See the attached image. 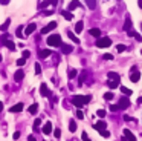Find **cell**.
I'll list each match as a JSON object with an SVG mask.
<instances>
[{
  "label": "cell",
  "mask_w": 142,
  "mask_h": 141,
  "mask_svg": "<svg viewBox=\"0 0 142 141\" xmlns=\"http://www.w3.org/2000/svg\"><path fill=\"white\" fill-rule=\"evenodd\" d=\"M90 100H92V97L90 95H73L72 98H70V101H72V104L77 106V107H81V106H86L90 103Z\"/></svg>",
  "instance_id": "6da1fadb"
},
{
  "label": "cell",
  "mask_w": 142,
  "mask_h": 141,
  "mask_svg": "<svg viewBox=\"0 0 142 141\" xmlns=\"http://www.w3.org/2000/svg\"><path fill=\"white\" fill-rule=\"evenodd\" d=\"M46 43L49 46H54V48H60L61 45H63V41H61V35L60 34H52L47 37Z\"/></svg>",
  "instance_id": "7a4b0ae2"
},
{
  "label": "cell",
  "mask_w": 142,
  "mask_h": 141,
  "mask_svg": "<svg viewBox=\"0 0 142 141\" xmlns=\"http://www.w3.org/2000/svg\"><path fill=\"white\" fill-rule=\"evenodd\" d=\"M83 81H86V84H92V83H93L92 72H90L89 69H83L81 70V75H79V86L83 84Z\"/></svg>",
  "instance_id": "3957f363"
},
{
  "label": "cell",
  "mask_w": 142,
  "mask_h": 141,
  "mask_svg": "<svg viewBox=\"0 0 142 141\" xmlns=\"http://www.w3.org/2000/svg\"><path fill=\"white\" fill-rule=\"evenodd\" d=\"M95 45L98 48H109V46H111V40L109 37H99V38H96Z\"/></svg>",
  "instance_id": "277c9868"
},
{
  "label": "cell",
  "mask_w": 142,
  "mask_h": 141,
  "mask_svg": "<svg viewBox=\"0 0 142 141\" xmlns=\"http://www.w3.org/2000/svg\"><path fill=\"white\" fill-rule=\"evenodd\" d=\"M118 104H119V107H121V110H124V109H127L128 106H131V103H130V100L127 98L125 95H124V97H121V98H119Z\"/></svg>",
  "instance_id": "5b68a950"
},
{
  "label": "cell",
  "mask_w": 142,
  "mask_h": 141,
  "mask_svg": "<svg viewBox=\"0 0 142 141\" xmlns=\"http://www.w3.org/2000/svg\"><path fill=\"white\" fill-rule=\"evenodd\" d=\"M40 94H41V97H46V98H50V97H52V92L47 89V86L44 83L40 84Z\"/></svg>",
  "instance_id": "8992f818"
},
{
  "label": "cell",
  "mask_w": 142,
  "mask_h": 141,
  "mask_svg": "<svg viewBox=\"0 0 142 141\" xmlns=\"http://www.w3.org/2000/svg\"><path fill=\"white\" fill-rule=\"evenodd\" d=\"M57 28V22H50L47 26H44L43 29H41V34H47V32H50V31H54Z\"/></svg>",
  "instance_id": "52a82bcc"
},
{
  "label": "cell",
  "mask_w": 142,
  "mask_h": 141,
  "mask_svg": "<svg viewBox=\"0 0 142 141\" xmlns=\"http://www.w3.org/2000/svg\"><path fill=\"white\" fill-rule=\"evenodd\" d=\"M93 129H96V130H106L107 129V124H106V121H102V120H99V121H96V123L93 124Z\"/></svg>",
  "instance_id": "ba28073f"
},
{
  "label": "cell",
  "mask_w": 142,
  "mask_h": 141,
  "mask_svg": "<svg viewBox=\"0 0 142 141\" xmlns=\"http://www.w3.org/2000/svg\"><path fill=\"white\" fill-rule=\"evenodd\" d=\"M23 78H25V70H23V69H18L16 74H14V80H16L17 83H20Z\"/></svg>",
  "instance_id": "9c48e42d"
},
{
  "label": "cell",
  "mask_w": 142,
  "mask_h": 141,
  "mask_svg": "<svg viewBox=\"0 0 142 141\" xmlns=\"http://www.w3.org/2000/svg\"><path fill=\"white\" fill-rule=\"evenodd\" d=\"M60 49H61L63 54H70L72 51H73V46H72V45H66V43H63V45L60 46Z\"/></svg>",
  "instance_id": "30bf717a"
},
{
  "label": "cell",
  "mask_w": 142,
  "mask_h": 141,
  "mask_svg": "<svg viewBox=\"0 0 142 141\" xmlns=\"http://www.w3.org/2000/svg\"><path fill=\"white\" fill-rule=\"evenodd\" d=\"M41 132H43L44 135L52 133V123H50V121H46V124H44V126H43V129H41Z\"/></svg>",
  "instance_id": "8fae6325"
},
{
  "label": "cell",
  "mask_w": 142,
  "mask_h": 141,
  "mask_svg": "<svg viewBox=\"0 0 142 141\" xmlns=\"http://www.w3.org/2000/svg\"><path fill=\"white\" fill-rule=\"evenodd\" d=\"M139 78H141V72H139V70H136V72H131V74H130V81L138 83V81H139Z\"/></svg>",
  "instance_id": "7c38bea8"
},
{
  "label": "cell",
  "mask_w": 142,
  "mask_h": 141,
  "mask_svg": "<svg viewBox=\"0 0 142 141\" xmlns=\"http://www.w3.org/2000/svg\"><path fill=\"white\" fill-rule=\"evenodd\" d=\"M35 28H37V25L35 23H29L28 26H26V29H25V35H31L34 31H35Z\"/></svg>",
  "instance_id": "4fadbf2b"
},
{
  "label": "cell",
  "mask_w": 142,
  "mask_h": 141,
  "mask_svg": "<svg viewBox=\"0 0 142 141\" xmlns=\"http://www.w3.org/2000/svg\"><path fill=\"white\" fill-rule=\"evenodd\" d=\"M9 25H11V18H6V20L0 25V31H2V32H6L8 28H9Z\"/></svg>",
  "instance_id": "5bb4252c"
},
{
  "label": "cell",
  "mask_w": 142,
  "mask_h": 141,
  "mask_svg": "<svg viewBox=\"0 0 142 141\" xmlns=\"http://www.w3.org/2000/svg\"><path fill=\"white\" fill-rule=\"evenodd\" d=\"M131 18H130V14H127L125 16V23H124V31H130L131 29Z\"/></svg>",
  "instance_id": "9a60e30c"
},
{
  "label": "cell",
  "mask_w": 142,
  "mask_h": 141,
  "mask_svg": "<svg viewBox=\"0 0 142 141\" xmlns=\"http://www.w3.org/2000/svg\"><path fill=\"white\" fill-rule=\"evenodd\" d=\"M78 6H81V3H79L78 0H72V2L69 3V6H67V11H73V9H77Z\"/></svg>",
  "instance_id": "2e32d148"
},
{
  "label": "cell",
  "mask_w": 142,
  "mask_h": 141,
  "mask_svg": "<svg viewBox=\"0 0 142 141\" xmlns=\"http://www.w3.org/2000/svg\"><path fill=\"white\" fill-rule=\"evenodd\" d=\"M124 137H127V140L128 141H136V137L131 133L130 129H124Z\"/></svg>",
  "instance_id": "e0dca14e"
},
{
  "label": "cell",
  "mask_w": 142,
  "mask_h": 141,
  "mask_svg": "<svg viewBox=\"0 0 142 141\" xmlns=\"http://www.w3.org/2000/svg\"><path fill=\"white\" fill-rule=\"evenodd\" d=\"M23 110V103H17L16 106H12L11 109H9V112H12V114H17V112H21Z\"/></svg>",
  "instance_id": "ac0fdd59"
},
{
  "label": "cell",
  "mask_w": 142,
  "mask_h": 141,
  "mask_svg": "<svg viewBox=\"0 0 142 141\" xmlns=\"http://www.w3.org/2000/svg\"><path fill=\"white\" fill-rule=\"evenodd\" d=\"M107 77H109V80H121V77H119V74L118 72H113V70H110V72H107Z\"/></svg>",
  "instance_id": "d6986e66"
},
{
  "label": "cell",
  "mask_w": 142,
  "mask_h": 141,
  "mask_svg": "<svg viewBox=\"0 0 142 141\" xmlns=\"http://www.w3.org/2000/svg\"><path fill=\"white\" fill-rule=\"evenodd\" d=\"M50 54L52 52H50L49 49H40V51H38V57H40V58H47Z\"/></svg>",
  "instance_id": "ffe728a7"
},
{
  "label": "cell",
  "mask_w": 142,
  "mask_h": 141,
  "mask_svg": "<svg viewBox=\"0 0 142 141\" xmlns=\"http://www.w3.org/2000/svg\"><path fill=\"white\" fill-rule=\"evenodd\" d=\"M69 132H77V121L72 118V120H69Z\"/></svg>",
  "instance_id": "44dd1931"
},
{
  "label": "cell",
  "mask_w": 142,
  "mask_h": 141,
  "mask_svg": "<svg viewBox=\"0 0 142 141\" xmlns=\"http://www.w3.org/2000/svg\"><path fill=\"white\" fill-rule=\"evenodd\" d=\"M8 40H9V34L8 32H3V34L0 35V46H3Z\"/></svg>",
  "instance_id": "7402d4cb"
},
{
  "label": "cell",
  "mask_w": 142,
  "mask_h": 141,
  "mask_svg": "<svg viewBox=\"0 0 142 141\" xmlns=\"http://www.w3.org/2000/svg\"><path fill=\"white\" fill-rule=\"evenodd\" d=\"M89 32H90V35H93L95 38H99L101 37V29H98V28H92Z\"/></svg>",
  "instance_id": "603a6c76"
},
{
  "label": "cell",
  "mask_w": 142,
  "mask_h": 141,
  "mask_svg": "<svg viewBox=\"0 0 142 141\" xmlns=\"http://www.w3.org/2000/svg\"><path fill=\"white\" fill-rule=\"evenodd\" d=\"M67 37L73 41V43H79V40H78V37L75 35V32H72V31H67Z\"/></svg>",
  "instance_id": "cb8c5ba5"
},
{
  "label": "cell",
  "mask_w": 142,
  "mask_h": 141,
  "mask_svg": "<svg viewBox=\"0 0 142 141\" xmlns=\"http://www.w3.org/2000/svg\"><path fill=\"white\" fill-rule=\"evenodd\" d=\"M107 86L110 89H115V88L119 86V81H118V80H109V81H107Z\"/></svg>",
  "instance_id": "d4e9b609"
},
{
  "label": "cell",
  "mask_w": 142,
  "mask_h": 141,
  "mask_svg": "<svg viewBox=\"0 0 142 141\" xmlns=\"http://www.w3.org/2000/svg\"><path fill=\"white\" fill-rule=\"evenodd\" d=\"M40 124H41V118H35V121H34V132H40Z\"/></svg>",
  "instance_id": "484cf974"
},
{
  "label": "cell",
  "mask_w": 142,
  "mask_h": 141,
  "mask_svg": "<svg viewBox=\"0 0 142 141\" xmlns=\"http://www.w3.org/2000/svg\"><path fill=\"white\" fill-rule=\"evenodd\" d=\"M28 110H29V114L35 115V114L38 112V104H37V103H34L32 106H29V109H28Z\"/></svg>",
  "instance_id": "4316f807"
},
{
  "label": "cell",
  "mask_w": 142,
  "mask_h": 141,
  "mask_svg": "<svg viewBox=\"0 0 142 141\" xmlns=\"http://www.w3.org/2000/svg\"><path fill=\"white\" fill-rule=\"evenodd\" d=\"M61 16H63L66 20H69V22L73 18V16H72V12H70V11H61Z\"/></svg>",
  "instance_id": "83f0119b"
},
{
  "label": "cell",
  "mask_w": 142,
  "mask_h": 141,
  "mask_svg": "<svg viewBox=\"0 0 142 141\" xmlns=\"http://www.w3.org/2000/svg\"><path fill=\"white\" fill-rule=\"evenodd\" d=\"M86 5L89 9H95L96 8V0H86Z\"/></svg>",
  "instance_id": "f1b7e54d"
},
{
  "label": "cell",
  "mask_w": 142,
  "mask_h": 141,
  "mask_svg": "<svg viewBox=\"0 0 142 141\" xmlns=\"http://www.w3.org/2000/svg\"><path fill=\"white\" fill-rule=\"evenodd\" d=\"M83 29H84V23H83V22H78V23L75 25V32H77V34H79Z\"/></svg>",
  "instance_id": "f546056e"
},
{
  "label": "cell",
  "mask_w": 142,
  "mask_h": 141,
  "mask_svg": "<svg viewBox=\"0 0 142 141\" xmlns=\"http://www.w3.org/2000/svg\"><path fill=\"white\" fill-rule=\"evenodd\" d=\"M121 92H122L125 97H130V95L133 94V90H131V89H127L125 86H121Z\"/></svg>",
  "instance_id": "4dcf8cb0"
},
{
  "label": "cell",
  "mask_w": 142,
  "mask_h": 141,
  "mask_svg": "<svg viewBox=\"0 0 142 141\" xmlns=\"http://www.w3.org/2000/svg\"><path fill=\"white\" fill-rule=\"evenodd\" d=\"M16 35L18 37V38H23V37H25V32H23V26H18V28H17Z\"/></svg>",
  "instance_id": "1f68e13d"
},
{
  "label": "cell",
  "mask_w": 142,
  "mask_h": 141,
  "mask_svg": "<svg viewBox=\"0 0 142 141\" xmlns=\"http://www.w3.org/2000/svg\"><path fill=\"white\" fill-rule=\"evenodd\" d=\"M113 98H115V94H113V92H110V90L104 94V100H107V101H110V100H113Z\"/></svg>",
  "instance_id": "d6a6232c"
},
{
  "label": "cell",
  "mask_w": 142,
  "mask_h": 141,
  "mask_svg": "<svg viewBox=\"0 0 142 141\" xmlns=\"http://www.w3.org/2000/svg\"><path fill=\"white\" fill-rule=\"evenodd\" d=\"M5 46H6V48H8L9 51H16V45H14V43H12L11 40H8V41L5 43Z\"/></svg>",
  "instance_id": "836d02e7"
},
{
  "label": "cell",
  "mask_w": 142,
  "mask_h": 141,
  "mask_svg": "<svg viewBox=\"0 0 142 141\" xmlns=\"http://www.w3.org/2000/svg\"><path fill=\"white\" fill-rule=\"evenodd\" d=\"M67 75H69V78H75V77L78 75V70L77 69H70L69 72H67Z\"/></svg>",
  "instance_id": "e575fe53"
},
{
  "label": "cell",
  "mask_w": 142,
  "mask_h": 141,
  "mask_svg": "<svg viewBox=\"0 0 142 141\" xmlns=\"http://www.w3.org/2000/svg\"><path fill=\"white\" fill-rule=\"evenodd\" d=\"M50 3H49V0H44V2H41V3H38V9H44V8H47Z\"/></svg>",
  "instance_id": "d590c367"
},
{
  "label": "cell",
  "mask_w": 142,
  "mask_h": 141,
  "mask_svg": "<svg viewBox=\"0 0 142 141\" xmlns=\"http://www.w3.org/2000/svg\"><path fill=\"white\" fill-rule=\"evenodd\" d=\"M25 63H26V58H25V57H21V58H18V60H17V66H18V68H20V66H23Z\"/></svg>",
  "instance_id": "8d00e7d4"
},
{
  "label": "cell",
  "mask_w": 142,
  "mask_h": 141,
  "mask_svg": "<svg viewBox=\"0 0 142 141\" xmlns=\"http://www.w3.org/2000/svg\"><path fill=\"white\" fill-rule=\"evenodd\" d=\"M110 110L111 112H118V110H121V107H119V104H110Z\"/></svg>",
  "instance_id": "74e56055"
},
{
  "label": "cell",
  "mask_w": 142,
  "mask_h": 141,
  "mask_svg": "<svg viewBox=\"0 0 142 141\" xmlns=\"http://www.w3.org/2000/svg\"><path fill=\"white\" fill-rule=\"evenodd\" d=\"M125 49H127L125 45H118V46H116V51H118V52H124Z\"/></svg>",
  "instance_id": "f35d334b"
},
{
  "label": "cell",
  "mask_w": 142,
  "mask_h": 141,
  "mask_svg": "<svg viewBox=\"0 0 142 141\" xmlns=\"http://www.w3.org/2000/svg\"><path fill=\"white\" fill-rule=\"evenodd\" d=\"M96 115H98V117H101V118H102V117H106V110H104V109H99V110H98V112H96Z\"/></svg>",
  "instance_id": "ab89813d"
},
{
  "label": "cell",
  "mask_w": 142,
  "mask_h": 141,
  "mask_svg": "<svg viewBox=\"0 0 142 141\" xmlns=\"http://www.w3.org/2000/svg\"><path fill=\"white\" fill-rule=\"evenodd\" d=\"M99 133H101V135H102V137H106V138H109V137H110V132H109V130H107V129H106V130H101V132H99Z\"/></svg>",
  "instance_id": "60d3db41"
},
{
  "label": "cell",
  "mask_w": 142,
  "mask_h": 141,
  "mask_svg": "<svg viewBox=\"0 0 142 141\" xmlns=\"http://www.w3.org/2000/svg\"><path fill=\"white\" fill-rule=\"evenodd\" d=\"M40 72H41V66H40V63H35V74L38 75Z\"/></svg>",
  "instance_id": "b9f144b4"
},
{
  "label": "cell",
  "mask_w": 142,
  "mask_h": 141,
  "mask_svg": "<svg viewBox=\"0 0 142 141\" xmlns=\"http://www.w3.org/2000/svg\"><path fill=\"white\" fill-rule=\"evenodd\" d=\"M54 135H55V138H60V137H61V130H60V129H55V130H54Z\"/></svg>",
  "instance_id": "7bdbcfd3"
},
{
  "label": "cell",
  "mask_w": 142,
  "mask_h": 141,
  "mask_svg": "<svg viewBox=\"0 0 142 141\" xmlns=\"http://www.w3.org/2000/svg\"><path fill=\"white\" fill-rule=\"evenodd\" d=\"M81 138H83V141H92L89 137H87V133H86V132H83V133H81Z\"/></svg>",
  "instance_id": "ee69618b"
},
{
  "label": "cell",
  "mask_w": 142,
  "mask_h": 141,
  "mask_svg": "<svg viewBox=\"0 0 142 141\" xmlns=\"http://www.w3.org/2000/svg\"><path fill=\"white\" fill-rule=\"evenodd\" d=\"M21 55H23V57H25V58H28V57H31V51H26V49H25V51H23V54H21Z\"/></svg>",
  "instance_id": "f6af8a7d"
},
{
  "label": "cell",
  "mask_w": 142,
  "mask_h": 141,
  "mask_svg": "<svg viewBox=\"0 0 142 141\" xmlns=\"http://www.w3.org/2000/svg\"><path fill=\"white\" fill-rule=\"evenodd\" d=\"M134 34H136V31H133V29L127 31V35H128V37H134Z\"/></svg>",
  "instance_id": "bcb514c9"
},
{
  "label": "cell",
  "mask_w": 142,
  "mask_h": 141,
  "mask_svg": "<svg viewBox=\"0 0 142 141\" xmlns=\"http://www.w3.org/2000/svg\"><path fill=\"white\" fill-rule=\"evenodd\" d=\"M77 118H81V120L84 118V114H83L81 110H77Z\"/></svg>",
  "instance_id": "7dc6e473"
},
{
  "label": "cell",
  "mask_w": 142,
  "mask_h": 141,
  "mask_svg": "<svg viewBox=\"0 0 142 141\" xmlns=\"http://www.w3.org/2000/svg\"><path fill=\"white\" fill-rule=\"evenodd\" d=\"M12 138H14V140H18V138H20V132H18V130L12 133Z\"/></svg>",
  "instance_id": "c3c4849f"
},
{
  "label": "cell",
  "mask_w": 142,
  "mask_h": 141,
  "mask_svg": "<svg viewBox=\"0 0 142 141\" xmlns=\"http://www.w3.org/2000/svg\"><path fill=\"white\" fill-rule=\"evenodd\" d=\"M104 60H113V55L111 54H106L104 55Z\"/></svg>",
  "instance_id": "681fc988"
},
{
  "label": "cell",
  "mask_w": 142,
  "mask_h": 141,
  "mask_svg": "<svg viewBox=\"0 0 142 141\" xmlns=\"http://www.w3.org/2000/svg\"><path fill=\"white\" fill-rule=\"evenodd\" d=\"M134 38H136L138 41H142V35H141V34H138V32L134 34Z\"/></svg>",
  "instance_id": "f907efd6"
},
{
  "label": "cell",
  "mask_w": 142,
  "mask_h": 141,
  "mask_svg": "<svg viewBox=\"0 0 142 141\" xmlns=\"http://www.w3.org/2000/svg\"><path fill=\"white\" fill-rule=\"evenodd\" d=\"M50 101L52 103H58V97H50Z\"/></svg>",
  "instance_id": "816d5d0a"
},
{
  "label": "cell",
  "mask_w": 142,
  "mask_h": 141,
  "mask_svg": "<svg viewBox=\"0 0 142 141\" xmlns=\"http://www.w3.org/2000/svg\"><path fill=\"white\" fill-rule=\"evenodd\" d=\"M28 141H37V138H35L34 135H29V137H28Z\"/></svg>",
  "instance_id": "f5cc1de1"
},
{
  "label": "cell",
  "mask_w": 142,
  "mask_h": 141,
  "mask_svg": "<svg viewBox=\"0 0 142 141\" xmlns=\"http://www.w3.org/2000/svg\"><path fill=\"white\" fill-rule=\"evenodd\" d=\"M136 70H139V69H138V66H131V69H130V74H131V72H136Z\"/></svg>",
  "instance_id": "db71d44e"
},
{
  "label": "cell",
  "mask_w": 142,
  "mask_h": 141,
  "mask_svg": "<svg viewBox=\"0 0 142 141\" xmlns=\"http://www.w3.org/2000/svg\"><path fill=\"white\" fill-rule=\"evenodd\" d=\"M43 14H44V16H52V14H54V11H44Z\"/></svg>",
  "instance_id": "11a10c76"
},
{
  "label": "cell",
  "mask_w": 142,
  "mask_h": 141,
  "mask_svg": "<svg viewBox=\"0 0 142 141\" xmlns=\"http://www.w3.org/2000/svg\"><path fill=\"white\" fill-rule=\"evenodd\" d=\"M130 120H131V117H128V115H124V121H127V123H128Z\"/></svg>",
  "instance_id": "9f6ffc18"
},
{
  "label": "cell",
  "mask_w": 142,
  "mask_h": 141,
  "mask_svg": "<svg viewBox=\"0 0 142 141\" xmlns=\"http://www.w3.org/2000/svg\"><path fill=\"white\" fill-rule=\"evenodd\" d=\"M57 2H58V0H49V3H50L52 6H55V5H57Z\"/></svg>",
  "instance_id": "6f0895ef"
},
{
  "label": "cell",
  "mask_w": 142,
  "mask_h": 141,
  "mask_svg": "<svg viewBox=\"0 0 142 141\" xmlns=\"http://www.w3.org/2000/svg\"><path fill=\"white\" fill-rule=\"evenodd\" d=\"M9 2H11V0H0V3H2V5H8Z\"/></svg>",
  "instance_id": "680465c9"
},
{
  "label": "cell",
  "mask_w": 142,
  "mask_h": 141,
  "mask_svg": "<svg viewBox=\"0 0 142 141\" xmlns=\"http://www.w3.org/2000/svg\"><path fill=\"white\" fill-rule=\"evenodd\" d=\"M138 6L142 9V0H138Z\"/></svg>",
  "instance_id": "91938a15"
},
{
  "label": "cell",
  "mask_w": 142,
  "mask_h": 141,
  "mask_svg": "<svg viewBox=\"0 0 142 141\" xmlns=\"http://www.w3.org/2000/svg\"><path fill=\"white\" fill-rule=\"evenodd\" d=\"M138 104H142V97H139V98H138Z\"/></svg>",
  "instance_id": "94428289"
},
{
  "label": "cell",
  "mask_w": 142,
  "mask_h": 141,
  "mask_svg": "<svg viewBox=\"0 0 142 141\" xmlns=\"http://www.w3.org/2000/svg\"><path fill=\"white\" fill-rule=\"evenodd\" d=\"M2 110H3V103L0 101V112H2Z\"/></svg>",
  "instance_id": "6125c7cd"
},
{
  "label": "cell",
  "mask_w": 142,
  "mask_h": 141,
  "mask_svg": "<svg viewBox=\"0 0 142 141\" xmlns=\"http://www.w3.org/2000/svg\"><path fill=\"white\" fill-rule=\"evenodd\" d=\"M121 141H128V140H127V137H122V138H121Z\"/></svg>",
  "instance_id": "be15d7a7"
},
{
  "label": "cell",
  "mask_w": 142,
  "mask_h": 141,
  "mask_svg": "<svg viewBox=\"0 0 142 141\" xmlns=\"http://www.w3.org/2000/svg\"><path fill=\"white\" fill-rule=\"evenodd\" d=\"M2 60H3V57H2V55H0V61H2Z\"/></svg>",
  "instance_id": "e7e4bbea"
},
{
  "label": "cell",
  "mask_w": 142,
  "mask_h": 141,
  "mask_svg": "<svg viewBox=\"0 0 142 141\" xmlns=\"http://www.w3.org/2000/svg\"><path fill=\"white\" fill-rule=\"evenodd\" d=\"M141 29H142V25H141Z\"/></svg>",
  "instance_id": "03108f58"
},
{
  "label": "cell",
  "mask_w": 142,
  "mask_h": 141,
  "mask_svg": "<svg viewBox=\"0 0 142 141\" xmlns=\"http://www.w3.org/2000/svg\"><path fill=\"white\" fill-rule=\"evenodd\" d=\"M141 135H142V132H141Z\"/></svg>",
  "instance_id": "003e7915"
}]
</instances>
